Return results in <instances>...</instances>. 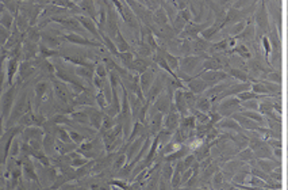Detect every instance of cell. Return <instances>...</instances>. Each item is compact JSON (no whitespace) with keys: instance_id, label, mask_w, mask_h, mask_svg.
Listing matches in <instances>:
<instances>
[{"instance_id":"1","label":"cell","mask_w":288,"mask_h":190,"mask_svg":"<svg viewBox=\"0 0 288 190\" xmlns=\"http://www.w3.org/2000/svg\"><path fill=\"white\" fill-rule=\"evenodd\" d=\"M267 3L261 2L259 6V9L256 10L255 21H256V38L261 41V38L268 36L271 33V26H269V21H268V13H267Z\"/></svg>"},{"instance_id":"2","label":"cell","mask_w":288,"mask_h":190,"mask_svg":"<svg viewBox=\"0 0 288 190\" xmlns=\"http://www.w3.org/2000/svg\"><path fill=\"white\" fill-rule=\"evenodd\" d=\"M243 112V108H242V104H241V101L238 98H229L226 102H223L221 106H219V112L222 116H231V114H234L235 112Z\"/></svg>"},{"instance_id":"3","label":"cell","mask_w":288,"mask_h":190,"mask_svg":"<svg viewBox=\"0 0 288 190\" xmlns=\"http://www.w3.org/2000/svg\"><path fill=\"white\" fill-rule=\"evenodd\" d=\"M233 120L239 122V125H241L242 128L246 129V131H249V132H255L256 129L260 126L256 121L250 120V118H247V117L242 116V114H233Z\"/></svg>"},{"instance_id":"4","label":"cell","mask_w":288,"mask_h":190,"mask_svg":"<svg viewBox=\"0 0 288 190\" xmlns=\"http://www.w3.org/2000/svg\"><path fill=\"white\" fill-rule=\"evenodd\" d=\"M256 36V27L253 25H249L246 26L245 29L241 31V33L237 36L235 38H238V40H246V41H251Z\"/></svg>"},{"instance_id":"5","label":"cell","mask_w":288,"mask_h":190,"mask_svg":"<svg viewBox=\"0 0 288 190\" xmlns=\"http://www.w3.org/2000/svg\"><path fill=\"white\" fill-rule=\"evenodd\" d=\"M249 183H250L251 186H255V187H261V189H271V185L269 183H267L265 181H263V179H260V178L255 177V175H251L250 179H249Z\"/></svg>"},{"instance_id":"6","label":"cell","mask_w":288,"mask_h":190,"mask_svg":"<svg viewBox=\"0 0 288 190\" xmlns=\"http://www.w3.org/2000/svg\"><path fill=\"white\" fill-rule=\"evenodd\" d=\"M203 78L206 80H214V82H218V80H222V79L226 78V74L223 72H210V74L203 75Z\"/></svg>"},{"instance_id":"7","label":"cell","mask_w":288,"mask_h":190,"mask_svg":"<svg viewBox=\"0 0 288 190\" xmlns=\"http://www.w3.org/2000/svg\"><path fill=\"white\" fill-rule=\"evenodd\" d=\"M238 157L241 159V161H246V162H251L255 161V152L251 151L250 148H246L245 151H242V152L239 153Z\"/></svg>"},{"instance_id":"8","label":"cell","mask_w":288,"mask_h":190,"mask_svg":"<svg viewBox=\"0 0 288 190\" xmlns=\"http://www.w3.org/2000/svg\"><path fill=\"white\" fill-rule=\"evenodd\" d=\"M229 72H230V74L233 75V76H235V78H237V79H239V80H242L243 83L249 80V76H247V74H246V72H245V71L234 70V68H233V70H230V71H229Z\"/></svg>"},{"instance_id":"9","label":"cell","mask_w":288,"mask_h":190,"mask_svg":"<svg viewBox=\"0 0 288 190\" xmlns=\"http://www.w3.org/2000/svg\"><path fill=\"white\" fill-rule=\"evenodd\" d=\"M261 45H263L264 50H265V58H267V61H268L269 53H271V52H272L271 41H269V38H268V36H265V37L261 38Z\"/></svg>"},{"instance_id":"10","label":"cell","mask_w":288,"mask_h":190,"mask_svg":"<svg viewBox=\"0 0 288 190\" xmlns=\"http://www.w3.org/2000/svg\"><path fill=\"white\" fill-rule=\"evenodd\" d=\"M242 108L246 109V110H250V112H259V104L256 101H247V102H243Z\"/></svg>"},{"instance_id":"11","label":"cell","mask_w":288,"mask_h":190,"mask_svg":"<svg viewBox=\"0 0 288 190\" xmlns=\"http://www.w3.org/2000/svg\"><path fill=\"white\" fill-rule=\"evenodd\" d=\"M267 78L272 79L273 83H276V84H281V74L277 72V71H273V72H271L269 75H267Z\"/></svg>"},{"instance_id":"12","label":"cell","mask_w":288,"mask_h":190,"mask_svg":"<svg viewBox=\"0 0 288 190\" xmlns=\"http://www.w3.org/2000/svg\"><path fill=\"white\" fill-rule=\"evenodd\" d=\"M235 52L241 54L242 57L250 58V53H249V50H247V48L245 45H239L238 48H235Z\"/></svg>"},{"instance_id":"13","label":"cell","mask_w":288,"mask_h":190,"mask_svg":"<svg viewBox=\"0 0 288 190\" xmlns=\"http://www.w3.org/2000/svg\"><path fill=\"white\" fill-rule=\"evenodd\" d=\"M246 177H247L246 171H241V173L235 175L234 182H237V185H239V183H242V182H245V178H246Z\"/></svg>"},{"instance_id":"14","label":"cell","mask_w":288,"mask_h":190,"mask_svg":"<svg viewBox=\"0 0 288 190\" xmlns=\"http://www.w3.org/2000/svg\"><path fill=\"white\" fill-rule=\"evenodd\" d=\"M199 108L203 109V110H207V109H208V102H207V101H200Z\"/></svg>"}]
</instances>
